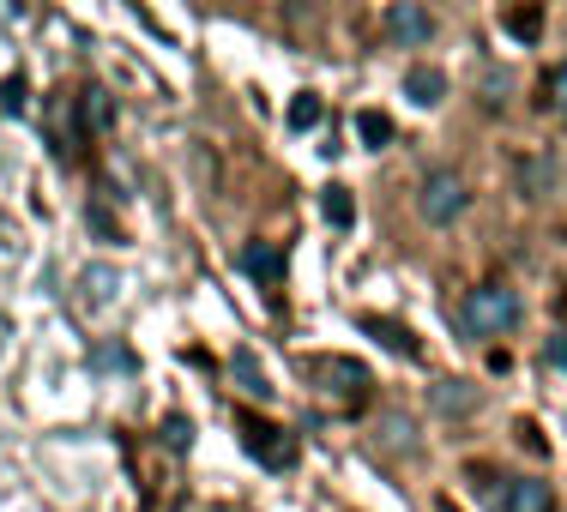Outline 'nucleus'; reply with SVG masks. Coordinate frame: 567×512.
<instances>
[{
  "instance_id": "obj_3",
  "label": "nucleus",
  "mask_w": 567,
  "mask_h": 512,
  "mask_svg": "<svg viewBox=\"0 0 567 512\" xmlns=\"http://www.w3.org/2000/svg\"><path fill=\"white\" fill-rule=\"evenodd\" d=\"M381 31L393 36L399 49H423L429 36H435V12L416 7V0H393V7H386V19H381Z\"/></svg>"
},
{
  "instance_id": "obj_4",
  "label": "nucleus",
  "mask_w": 567,
  "mask_h": 512,
  "mask_svg": "<svg viewBox=\"0 0 567 512\" xmlns=\"http://www.w3.org/2000/svg\"><path fill=\"white\" fill-rule=\"evenodd\" d=\"M374 440H381V452H393V458H416V452H423V440H416V416H411V410H381V422H374Z\"/></svg>"
},
{
  "instance_id": "obj_12",
  "label": "nucleus",
  "mask_w": 567,
  "mask_h": 512,
  "mask_svg": "<svg viewBox=\"0 0 567 512\" xmlns=\"http://www.w3.org/2000/svg\"><path fill=\"white\" fill-rule=\"evenodd\" d=\"M507 31L519 36V43H537V36H544V7H513L507 12Z\"/></svg>"
},
{
  "instance_id": "obj_2",
  "label": "nucleus",
  "mask_w": 567,
  "mask_h": 512,
  "mask_svg": "<svg viewBox=\"0 0 567 512\" xmlns=\"http://www.w3.org/2000/svg\"><path fill=\"white\" fill-rule=\"evenodd\" d=\"M416 211H423L435 229H447V223H458L471 211V187H465V175L458 169H435L423 187H416Z\"/></svg>"
},
{
  "instance_id": "obj_8",
  "label": "nucleus",
  "mask_w": 567,
  "mask_h": 512,
  "mask_svg": "<svg viewBox=\"0 0 567 512\" xmlns=\"http://www.w3.org/2000/svg\"><path fill=\"white\" fill-rule=\"evenodd\" d=\"M404 97L411 103H441L447 97V73H441V66H411V73H404Z\"/></svg>"
},
{
  "instance_id": "obj_17",
  "label": "nucleus",
  "mask_w": 567,
  "mask_h": 512,
  "mask_svg": "<svg viewBox=\"0 0 567 512\" xmlns=\"http://www.w3.org/2000/svg\"><path fill=\"white\" fill-rule=\"evenodd\" d=\"M85 223L97 229V236H110V241H121V229H115V218H110V211H103V206H91V211H85Z\"/></svg>"
},
{
  "instance_id": "obj_21",
  "label": "nucleus",
  "mask_w": 567,
  "mask_h": 512,
  "mask_svg": "<svg viewBox=\"0 0 567 512\" xmlns=\"http://www.w3.org/2000/svg\"><path fill=\"white\" fill-rule=\"evenodd\" d=\"M549 362H556V368H567V338H549V349H544Z\"/></svg>"
},
{
  "instance_id": "obj_20",
  "label": "nucleus",
  "mask_w": 567,
  "mask_h": 512,
  "mask_svg": "<svg viewBox=\"0 0 567 512\" xmlns=\"http://www.w3.org/2000/svg\"><path fill=\"white\" fill-rule=\"evenodd\" d=\"M0 103H7V109H24V85H19V79H7V85H0Z\"/></svg>"
},
{
  "instance_id": "obj_14",
  "label": "nucleus",
  "mask_w": 567,
  "mask_h": 512,
  "mask_svg": "<svg viewBox=\"0 0 567 512\" xmlns=\"http://www.w3.org/2000/svg\"><path fill=\"white\" fill-rule=\"evenodd\" d=\"M320 211H327V223H332V229H350V223H357V206H350V194H344V187H327Z\"/></svg>"
},
{
  "instance_id": "obj_5",
  "label": "nucleus",
  "mask_w": 567,
  "mask_h": 512,
  "mask_svg": "<svg viewBox=\"0 0 567 512\" xmlns=\"http://www.w3.org/2000/svg\"><path fill=\"white\" fill-rule=\"evenodd\" d=\"M429 404H435L441 416H471L477 410V386L471 380H435L429 386Z\"/></svg>"
},
{
  "instance_id": "obj_11",
  "label": "nucleus",
  "mask_w": 567,
  "mask_h": 512,
  "mask_svg": "<svg viewBox=\"0 0 567 512\" xmlns=\"http://www.w3.org/2000/svg\"><path fill=\"white\" fill-rule=\"evenodd\" d=\"M519 187L532 199H544L549 187H556V164H544V157H532V164H519Z\"/></svg>"
},
{
  "instance_id": "obj_1",
  "label": "nucleus",
  "mask_w": 567,
  "mask_h": 512,
  "mask_svg": "<svg viewBox=\"0 0 567 512\" xmlns=\"http://www.w3.org/2000/svg\"><path fill=\"white\" fill-rule=\"evenodd\" d=\"M519 295H513L507 284H483V290H471L465 295V307H458V320H465V332L471 338H502V332L519 326Z\"/></svg>"
},
{
  "instance_id": "obj_19",
  "label": "nucleus",
  "mask_w": 567,
  "mask_h": 512,
  "mask_svg": "<svg viewBox=\"0 0 567 512\" xmlns=\"http://www.w3.org/2000/svg\"><path fill=\"white\" fill-rule=\"evenodd\" d=\"M164 440H169V447H187V440H194V422H182V416H169V422H164Z\"/></svg>"
},
{
  "instance_id": "obj_6",
  "label": "nucleus",
  "mask_w": 567,
  "mask_h": 512,
  "mask_svg": "<svg viewBox=\"0 0 567 512\" xmlns=\"http://www.w3.org/2000/svg\"><path fill=\"white\" fill-rule=\"evenodd\" d=\"M507 512H556V489L537 482V477H519L507 489Z\"/></svg>"
},
{
  "instance_id": "obj_15",
  "label": "nucleus",
  "mask_w": 567,
  "mask_h": 512,
  "mask_svg": "<svg viewBox=\"0 0 567 512\" xmlns=\"http://www.w3.org/2000/svg\"><path fill=\"white\" fill-rule=\"evenodd\" d=\"M79 284H85V302H110V295H115V272H110V265H85V278H79Z\"/></svg>"
},
{
  "instance_id": "obj_7",
  "label": "nucleus",
  "mask_w": 567,
  "mask_h": 512,
  "mask_svg": "<svg viewBox=\"0 0 567 512\" xmlns=\"http://www.w3.org/2000/svg\"><path fill=\"white\" fill-rule=\"evenodd\" d=\"M241 272L260 278V284H278V278H284V253L272 248V241H248V248H241Z\"/></svg>"
},
{
  "instance_id": "obj_10",
  "label": "nucleus",
  "mask_w": 567,
  "mask_h": 512,
  "mask_svg": "<svg viewBox=\"0 0 567 512\" xmlns=\"http://www.w3.org/2000/svg\"><path fill=\"white\" fill-rule=\"evenodd\" d=\"M357 133H362V145H369V151H386V145H393V121H386L381 109H362L357 115Z\"/></svg>"
},
{
  "instance_id": "obj_9",
  "label": "nucleus",
  "mask_w": 567,
  "mask_h": 512,
  "mask_svg": "<svg viewBox=\"0 0 567 512\" xmlns=\"http://www.w3.org/2000/svg\"><path fill=\"white\" fill-rule=\"evenodd\" d=\"M229 368H236V380H241V393L248 398H272V386H266V368H260V356H254V349H236V362H229Z\"/></svg>"
},
{
  "instance_id": "obj_18",
  "label": "nucleus",
  "mask_w": 567,
  "mask_h": 512,
  "mask_svg": "<svg viewBox=\"0 0 567 512\" xmlns=\"http://www.w3.org/2000/svg\"><path fill=\"white\" fill-rule=\"evenodd\" d=\"M549 103H556V115H567V66L549 73Z\"/></svg>"
},
{
  "instance_id": "obj_16",
  "label": "nucleus",
  "mask_w": 567,
  "mask_h": 512,
  "mask_svg": "<svg viewBox=\"0 0 567 512\" xmlns=\"http://www.w3.org/2000/svg\"><path fill=\"white\" fill-rule=\"evenodd\" d=\"M315 121H320V97H315V91H302V97L290 103V127H296V133H308Z\"/></svg>"
},
{
  "instance_id": "obj_13",
  "label": "nucleus",
  "mask_w": 567,
  "mask_h": 512,
  "mask_svg": "<svg viewBox=\"0 0 567 512\" xmlns=\"http://www.w3.org/2000/svg\"><path fill=\"white\" fill-rule=\"evenodd\" d=\"M362 326H369L374 332V338H386V344H393L399 349V356H423V349H416V338H411V332H404V326H393V320H362Z\"/></svg>"
}]
</instances>
